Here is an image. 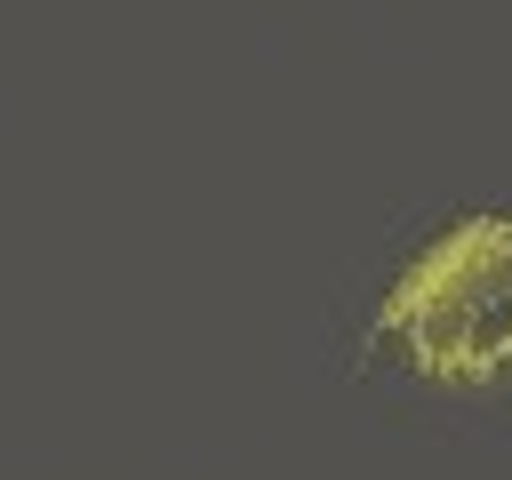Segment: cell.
<instances>
[{"instance_id":"6da1fadb","label":"cell","mask_w":512,"mask_h":480,"mask_svg":"<svg viewBox=\"0 0 512 480\" xmlns=\"http://www.w3.org/2000/svg\"><path fill=\"white\" fill-rule=\"evenodd\" d=\"M384 344L432 384H488L512 368V216H464L424 240L376 304Z\"/></svg>"}]
</instances>
